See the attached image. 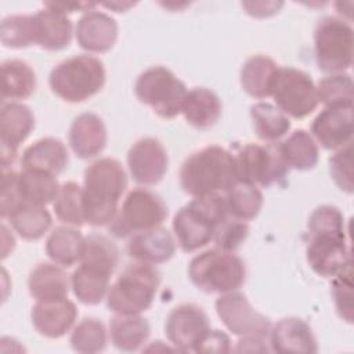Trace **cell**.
<instances>
[{
  "instance_id": "1",
  "label": "cell",
  "mask_w": 354,
  "mask_h": 354,
  "mask_svg": "<svg viewBox=\"0 0 354 354\" xmlns=\"http://www.w3.org/2000/svg\"><path fill=\"white\" fill-rule=\"evenodd\" d=\"M126 187V171L116 159L94 160L84 170L82 187L84 221L94 227L109 225L118 213L119 199Z\"/></svg>"
},
{
  "instance_id": "2",
  "label": "cell",
  "mask_w": 354,
  "mask_h": 354,
  "mask_svg": "<svg viewBox=\"0 0 354 354\" xmlns=\"http://www.w3.org/2000/svg\"><path fill=\"white\" fill-rule=\"evenodd\" d=\"M238 181L234 153L218 145L191 153L180 169V185L191 196L225 194Z\"/></svg>"
},
{
  "instance_id": "3",
  "label": "cell",
  "mask_w": 354,
  "mask_h": 354,
  "mask_svg": "<svg viewBox=\"0 0 354 354\" xmlns=\"http://www.w3.org/2000/svg\"><path fill=\"white\" fill-rule=\"evenodd\" d=\"M227 216L223 194L195 196L173 217V231L181 250L189 253L206 246Z\"/></svg>"
},
{
  "instance_id": "4",
  "label": "cell",
  "mask_w": 354,
  "mask_h": 354,
  "mask_svg": "<svg viewBox=\"0 0 354 354\" xmlns=\"http://www.w3.org/2000/svg\"><path fill=\"white\" fill-rule=\"evenodd\" d=\"M160 282L153 264L134 261L127 264L106 295V306L116 315H140L148 310Z\"/></svg>"
},
{
  "instance_id": "5",
  "label": "cell",
  "mask_w": 354,
  "mask_h": 354,
  "mask_svg": "<svg viewBox=\"0 0 354 354\" xmlns=\"http://www.w3.org/2000/svg\"><path fill=\"white\" fill-rule=\"evenodd\" d=\"M105 68L100 58L79 54L53 68L48 77L51 91L64 101L82 102L101 91L105 84Z\"/></svg>"
},
{
  "instance_id": "6",
  "label": "cell",
  "mask_w": 354,
  "mask_h": 354,
  "mask_svg": "<svg viewBox=\"0 0 354 354\" xmlns=\"http://www.w3.org/2000/svg\"><path fill=\"white\" fill-rule=\"evenodd\" d=\"M191 282L206 293H230L238 290L246 278L243 260L234 252L218 248L196 254L188 266Z\"/></svg>"
},
{
  "instance_id": "7",
  "label": "cell",
  "mask_w": 354,
  "mask_h": 354,
  "mask_svg": "<svg viewBox=\"0 0 354 354\" xmlns=\"http://www.w3.org/2000/svg\"><path fill=\"white\" fill-rule=\"evenodd\" d=\"M354 32L336 17L321 18L314 29V51L318 68L326 73H343L353 64Z\"/></svg>"
},
{
  "instance_id": "8",
  "label": "cell",
  "mask_w": 354,
  "mask_h": 354,
  "mask_svg": "<svg viewBox=\"0 0 354 354\" xmlns=\"http://www.w3.org/2000/svg\"><path fill=\"white\" fill-rule=\"evenodd\" d=\"M187 93L185 84L165 66L145 69L134 84L136 97L165 119H173L181 113Z\"/></svg>"
},
{
  "instance_id": "9",
  "label": "cell",
  "mask_w": 354,
  "mask_h": 354,
  "mask_svg": "<svg viewBox=\"0 0 354 354\" xmlns=\"http://www.w3.org/2000/svg\"><path fill=\"white\" fill-rule=\"evenodd\" d=\"M167 217V206L155 192L136 188L127 194L109 231L118 238H126L162 225Z\"/></svg>"
},
{
  "instance_id": "10",
  "label": "cell",
  "mask_w": 354,
  "mask_h": 354,
  "mask_svg": "<svg viewBox=\"0 0 354 354\" xmlns=\"http://www.w3.org/2000/svg\"><path fill=\"white\" fill-rule=\"evenodd\" d=\"M234 158L239 183L271 187L281 184L289 173L278 144H246L234 153Z\"/></svg>"
},
{
  "instance_id": "11",
  "label": "cell",
  "mask_w": 354,
  "mask_h": 354,
  "mask_svg": "<svg viewBox=\"0 0 354 354\" xmlns=\"http://www.w3.org/2000/svg\"><path fill=\"white\" fill-rule=\"evenodd\" d=\"M271 97L279 111L295 119L306 118L319 104L313 79L292 66L278 68Z\"/></svg>"
},
{
  "instance_id": "12",
  "label": "cell",
  "mask_w": 354,
  "mask_h": 354,
  "mask_svg": "<svg viewBox=\"0 0 354 354\" xmlns=\"http://www.w3.org/2000/svg\"><path fill=\"white\" fill-rule=\"evenodd\" d=\"M307 261L321 277H335L351 263L346 228L308 231Z\"/></svg>"
},
{
  "instance_id": "13",
  "label": "cell",
  "mask_w": 354,
  "mask_h": 354,
  "mask_svg": "<svg viewBox=\"0 0 354 354\" xmlns=\"http://www.w3.org/2000/svg\"><path fill=\"white\" fill-rule=\"evenodd\" d=\"M216 313L225 328L238 337H268L271 322L256 311L245 295L235 292L223 293L214 303Z\"/></svg>"
},
{
  "instance_id": "14",
  "label": "cell",
  "mask_w": 354,
  "mask_h": 354,
  "mask_svg": "<svg viewBox=\"0 0 354 354\" xmlns=\"http://www.w3.org/2000/svg\"><path fill=\"white\" fill-rule=\"evenodd\" d=\"M209 330L210 324L206 313L192 303L174 307L165 324L167 339L180 351H195Z\"/></svg>"
},
{
  "instance_id": "15",
  "label": "cell",
  "mask_w": 354,
  "mask_h": 354,
  "mask_svg": "<svg viewBox=\"0 0 354 354\" xmlns=\"http://www.w3.org/2000/svg\"><path fill=\"white\" fill-rule=\"evenodd\" d=\"M35 127L32 111L21 102H3L0 108L1 170H7L17 159L18 147Z\"/></svg>"
},
{
  "instance_id": "16",
  "label": "cell",
  "mask_w": 354,
  "mask_h": 354,
  "mask_svg": "<svg viewBox=\"0 0 354 354\" xmlns=\"http://www.w3.org/2000/svg\"><path fill=\"white\" fill-rule=\"evenodd\" d=\"M169 158L163 144L145 137L136 141L127 152V166L133 180L142 185L158 184L167 171Z\"/></svg>"
},
{
  "instance_id": "17",
  "label": "cell",
  "mask_w": 354,
  "mask_h": 354,
  "mask_svg": "<svg viewBox=\"0 0 354 354\" xmlns=\"http://www.w3.org/2000/svg\"><path fill=\"white\" fill-rule=\"evenodd\" d=\"M311 134L326 149L353 142V106H325L313 120Z\"/></svg>"
},
{
  "instance_id": "18",
  "label": "cell",
  "mask_w": 354,
  "mask_h": 354,
  "mask_svg": "<svg viewBox=\"0 0 354 354\" xmlns=\"http://www.w3.org/2000/svg\"><path fill=\"white\" fill-rule=\"evenodd\" d=\"M30 318L35 329L41 336L58 339L71 330L77 318V310L68 297L44 300L32 307Z\"/></svg>"
},
{
  "instance_id": "19",
  "label": "cell",
  "mask_w": 354,
  "mask_h": 354,
  "mask_svg": "<svg viewBox=\"0 0 354 354\" xmlns=\"http://www.w3.org/2000/svg\"><path fill=\"white\" fill-rule=\"evenodd\" d=\"M77 44L88 53H105L111 50L118 39L116 21L98 10L84 12L76 25Z\"/></svg>"
},
{
  "instance_id": "20",
  "label": "cell",
  "mask_w": 354,
  "mask_h": 354,
  "mask_svg": "<svg viewBox=\"0 0 354 354\" xmlns=\"http://www.w3.org/2000/svg\"><path fill=\"white\" fill-rule=\"evenodd\" d=\"M270 350L281 354L318 351L317 340L307 322L300 318H283L271 326L268 333Z\"/></svg>"
},
{
  "instance_id": "21",
  "label": "cell",
  "mask_w": 354,
  "mask_h": 354,
  "mask_svg": "<svg viewBox=\"0 0 354 354\" xmlns=\"http://www.w3.org/2000/svg\"><path fill=\"white\" fill-rule=\"evenodd\" d=\"M69 145L80 159H90L102 152L106 145V129L95 113H82L71 124Z\"/></svg>"
},
{
  "instance_id": "22",
  "label": "cell",
  "mask_w": 354,
  "mask_h": 354,
  "mask_svg": "<svg viewBox=\"0 0 354 354\" xmlns=\"http://www.w3.org/2000/svg\"><path fill=\"white\" fill-rule=\"evenodd\" d=\"M35 44L48 51L64 50L71 44L73 26L69 18L44 6L43 10L32 14Z\"/></svg>"
},
{
  "instance_id": "23",
  "label": "cell",
  "mask_w": 354,
  "mask_h": 354,
  "mask_svg": "<svg viewBox=\"0 0 354 354\" xmlns=\"http://www.w3.org/2000/svg\"><path fill=\"white\" fill-rule=\"evenodd\" d=\"M174 252L176 241L162 227L131 235L127 243V254L131 259L153 266L169 261Z\"/></svg>"
},
{
  "instance_id": "24",
  "label": "cell",
  "mask_w": 354,
  "mask_h": 354,
  "mask_svg": "<svg viewBox=\"0 0 354 354\" xmlns=\"http://www.w3.org/2000/svg\"><path fill=\"white\" fill-rule=\"evenodd\" d=\"M71 275V288L79 301L84 304H98L108 295L112 270L90 263L79 261Z\"/></svg>"
},
{
  "instance_id": "25",
  "label": "cell",
  "mask_w": 354,
  "mask_h": 354,
  "mask_svg": "<svg viewBox=\"0 0 354 354\" xmlns=\"http://www.w3.org/2000/svg\"><path fill=\"white\" fill-rule=\"evenodd\" d=\"M69 162L65 145L53 137L40 138L29 145L22 153V169L61 174Z\"/></svg>"
},
{
  "instance_id": "26",
  "label": "cell",
  "mask_w": 354,
  "mask_h": 354,
  "mask_svg": "<svg viewBox=\"0 0 354 354\" xmlns=\"http://www.w3.org/2000/svg\"><path fill=\"white\" fill-rule=\"evenodd\" d=\"M71 279L66 272L58 266L51 263L37 264L29 274L28 289L33 299L37 301L64 299L68 296Z\"/></svg>"
},
{
  "instance_id": "27",
  "label": "cell",
  "mask_w": 354,
  "mask_h": 354,
  "mask_svg": "<svg viewBox=\"0 0 354 354\" xmlns=\"http://www.w3.org/2000/svg\"><path fill=\"white\" fill-rule=\"evenodd\" d=\"M221 109V101L216 93L205 87H195L187 93L181 113L191 126L205 130L217 123Z\"/></svg>"
},
{
  "instance_id": "28",
  "label": "cell",
  "mask_w": 354,
  "mask_h": 354,
  "mask_svg": "<svg viewBox=\"0 0 354 354\" xmlns=\"http://www.w3.org/2000/svg\"><path fill=\"white\" fill-rule=\"evenodd\" d=\"M278 65L267 55H253L241 68V86L253 98L271 97Z\"/></svg>"
},
{
  "instance_id": "29",
  "label": "cell",
  "mask_w": 354,
  "mask_h": 354,
  "mask_svg": "<svg viewBox=\"0 0 354 354\" xmlns=\"http://www.w3.org/2000/svg\"><path fill=\"white\" fill-rule=\"evenodd\" d=\"M84 238L71 225L55 227L46 241V253L55 264L71 267L83 256Z\"/></svg>"
},
{
  "instance_id": "30",
  "label": "cell",
  "mask_w": 354,
  "mask_h": 354,
  "mask_svg": "<svg viewBox=\"0 0 354 354\" xmlns=\"http://www.w3.org/2000/svg\"><path fill=\"white\" fill-rule=\"evenodd\" d=\"M151 328L140 315H116L109 322L112 344L122 351H137L148 340Z\"/></svg>"
},
{
  "instance_id": "31",
  "label": "cell",
  "mask_w": 354,
  "mask_h": 354,
  "mask_svg": "<svg viewBox=\"0 0 354 354\" xmlns=\"http://www.w3.org/2000/svg\"><path fill=\"white\" fill-rule=\"evenodd\" d=\"M1 98L25 100L36 88V75L32 66L22 59L1 62Z\"/></svg>"
},
{
  "instance_id": "32",
  "label": "cell",
  "mask_w": 354,
  "mask_h": 354,
  "mask_svg": "<svg viewBox=\"0 0 354 354\" xmlns=\"http://www.w3.org/2000/svg\"><path fill=\"white\" fill-rule=\"evenodd\" d=\"M278 149L286 165L296 170H310L318 162L317 142L306 130H295L278 144Z\"/></svg>"
},
{
  "instance_id": "33",
  "label": "cell",
  "mask_w": 354,
  "mask_h": 354,
  "mask_svg": "<svg viewBox=\"0 0 354 354\" xmlns=\"http://www.w3.org/2000/svg\"><path fill=\"white\" fill-rule=\"evenodd\" d=\"M250 118L257 137L263 141L275 142L290 129L289 118L268 102H257L250 106Z\"/></svg>"
},
{
  "instance_id": "34",
  "label": "cell",
  "mask_w": 354,
  "mask_h": 354,
  "mask_svg": "<svg viewBox=\"0 0 354 354\" xmlns=\"http://www.w3.org/2000/svg\"><path fill=\"white\" fill-rule=\"evenodd\" d=\"M224 201L228 216L248 221L260 213L263 206V194L253 184L236 183L225 192Z\"/></svg>"
},
{
  "instance_id": "35",
  "label": "cell",
  "mask_w": 354,
  "mask_h": 354,
  "mask_svg": "<svg viewBox=\"0 0 354 354\" xmlns=\"http://www.w3.org/2000/svg\"><path fill=\"white\" fill-rule=\"evenodd\" d=\"M19 187L26 203L46 206L54 202L59 184L55 176L37 170H25L19 173Z\"/></svg>"
},
{
  "instance_id": "36",
  "label": "cell",
  "mask_w": 354,
  "mask_h": 354,
  "mask_svg": "<svg viewBox=\"0 0 354 354\" xmlns=\"http://www.w3.org/2000/svg\"><path fill=\"white\" fill-rule=\"evenodd\" d=\"M15 232L26 241L40 239L51 227V214L46 206L25 205L7 218Z\"/></svg>"
},
{
  "instance_id": "37",
  "label": "cell",
  "mask_w": 354,
  "mask_h": 354,
  "mask_svg": "<svg viewBox=\"0 0 354 354\" xmlns=\"http://www.w3.org/2000/svg\"><path fill=\"white\" fill-rule=\"evenodd\" d=\"M82 192V187L73 181L64 183L59 187V191L53 202L54 213L59 221L71 227H80L86 224Z\"/></svg>"
},
{
  "instance_id": "38",
  "label": "cell",
  "mask_w": 354,
  "mask_h": 354,
  "mask_svg": "<svg viewBox=\"0 0 354 354\" xmlns=\"http://www.w3.org/2000/svg\"><path fill=\"white\" fill-rule=\"evenodd\" d=\"M71 346L75 351L83 354H94L104 351L108 335L104 324L97 318L82 319L71 333Z\"/></svg>"
},
{
  "instance_id": "39",
  "label": "cell",
  "mask_w": 354,
  "mask_h": 354,
  "mask_svg": "<svg viewBox=\"0 0 354 354\" xmlns=\"http://www.w3.org/2000/svg\"><path fill=\"white\" fill-rule=\"evenodd\" d=\"M318 102L325 106H353V79L347 73H332L318 82Z\"/></svg>"
},
{
  "instance_id": "40",
  "label": "cell",
  "mask_w": 354,
  "mask_h": 354,
  "mask_svg": "<svg viewBox=\"0 0 354 354\" xmlns=\"http://www.w3.org/2000/svg\"><path fill=\"white\" fill-rule=\"evenodd\" d=\"M0 39L6 47L25 48L35 44L32 15H8L0 25Z\"/></svg>"
},
{
  "instance_id": "41",
  "label": "cell",
  "mask_w": 354,
  "mask_h": 354,
  "mask_svg": "<svg viewBox=\"0 0 354 354\" xmlns=\"http://www.w3.org/2000/svg\"><path fill=\"white\" fill-rule=\"evenodd\" d=\"M80 261L95 263L115 271L119 264V249L108 236L94 232L84 238V250Z\"/></svg>"
},
{
  "instance_id": "42",
  "label": "cell",
  "mask_w": 354,
  "mask_h": 354,
  "mask_svg": "<svg viewBox=\"0 0 354 354\" xmlns=\"http://www.w3.org/2000/svg\"><path fill=\"white\" fill-rule=\"evenodd\" d=\"M249 225L243 220L227 216L214 230L213 242L216 248L227 252L236 250L248 238Z\"/></svg>"
},
{
  "instance_id": "43",
  "label": "cell",
  "mask_w": 354,
  "mask_h": 354,
  "mask_svg": "<svg viewBox=\"0 0 354 354\" xmlns=\"http://www.w3.org/2000/svg\"><path fill=\"white\" fill-rule=\"evenodd\" d=\"M332 297L340 318L353 322V270L351 263L346 266L332 281Z\"/></svg>"
},
{
  "instance_id": "44",
  "label": "cell",
  "mask_w": 354,
  "mask_h": 354,
  "mask_svg": "<svg viewBox=\"0 0 354 354\" xmlns=\"http://www.w3.org/2000/svg\"><path fill=\"white\" fill-rule=\"evenodd\" d=\"M25 205L21 187H19V173L7 169L1 170V195H0V214L3 218L11 217Z\"/></svg>"
},
{
  "instance_id": "45",
  "label": "cell",
  "mask_w": 354,
  "mask_h": 354,
  "mask_svg": "<svg viewBox=\"0 0 354 354\" xmlns=\"http://www.w3.org/2000/svg\"><path fill=\"white\" fill-rule=\"evenodd\" d=\"M329 173L342 191L353 192V142L339 148L329 158Z\"/></svg>"
},
{
  "instance_id": "46",
  "label": "cell",
  "mask_w": 354,
  "mask_h": 354,
  "mask_svg": "<svg viewBox=\"0 0 354 354\" xmlns=\"http://www.w3.org/2000/svg\"><path fill=\"white\" fill-rule=\"evenodd\" d=\"M231 342L228 335L221 330H209L207 335L198 344L195 353H228L231 351Z\"/></svg>"
},
{
  "instance_id": "47",
  "label": "cell",
  "mask_w": 354,
  "mask_h": 354,
  "mask_svg": "<svg viewBox=\"0 0 354 354\" xmlns=\"http://www.w3.org/2000/svg\"><path fill=\"white\" fill-rule=\"evenodd\" d=\"M283 6V3L278 1H252V3H242V7L246 10V12L256 18H266L271 17Z\"/></svg>"
},
{
  "instance_id": "48",
  "label": "cell",
  "mask_w": 354,
  "mask_h": 354,
  "mask_svg": "<svg viewBox=\"0 0 354 354\" xmlns=\"http://www.w3.org/2000/svg\"><path fill=\"white\" fill-rule=\"evenodd\" d=\"M268 337H261V336H248V337H239L236 342V347L232 348L234 351L239 353H266L270 351L267 347Z\"/></svg>"
},
{
  "instance_id": "49",
  "label": "cell",
  "mask_w": 354,
  "mask_h": 354,
  "mask_svg": "<svg viewBox=\"0 0 354 354\" xmlns=\"http://www.w3.org/2000/svg\"><path fill=\"white\" fill-rule=\"evenodd\" d=\"M48 8H53L55 11H59L62 14H69V12H75V11H90L94 10L95 4L94 3H46L44 4Z\"/></svg>"
},
{
  "instance_id": "50",
  "label": "cell",
  "mask_w": 354,
  "mask_h": 354,
  "mask_svg": "<svg viewBox=\"0 0 354 354\" xmlns=\"http://www.w3.org/2000/svg\"><path fill=\"white\" fill-rule=\"evenodd\" d=\"M104 6L105 7H108V8H112V10H115V8H118V12H120V11H123V10H126V8H129V7H131L133 6V3H104Z\"/></svg>"
}]
</instances>
